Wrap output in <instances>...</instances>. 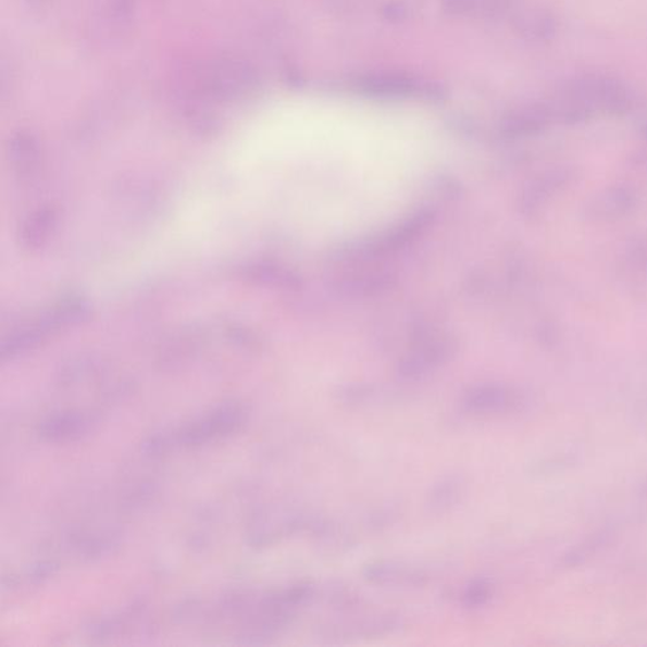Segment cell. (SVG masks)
Listing matches in <instances>:
<instances>
[{
  "label": "cell",
  "instance_id": "3",
  "mask_svg": "<svg viewBox=\"0 0 647 647\" xmlns=\"http://www.w3.org/2000/svg\"><path fill=\"white\" fill-rule=\"evenodd\" d=\"M403 625L400 615L394 613H381L348 623L327 625L321 631L325 638H338V640H361V638H378L393 635Z\"/></svg>",
  "mask_w": 647,
  "mask_h": 647
},
{
  "label": "cell",
  "instance_id": "1",
  "mask_svg": "<svg viewBox=\"0 0 647 647\" xmlns=\"http://www.w3.org/2000/svg\"><path fill=\"white\" fill-rule=\"evenodd\" d=\"M521 401L510 388L482 385L468 389L462 399L465 414L477 418L510 415L519 411Z\"/></svg>",
  "mask_w": 647,
  "mask_h": 647
},
{
  "label": "cell",
  "instance_id": "5",
  "mask_svg": "<svg viewBox=\"0 0 647 647\" xmlns=\"http://www.w3.org/2000/svg\"><path fill=\"white\" fill-rule=\"evenodd\" d=\"M495 596V584L493 581L482 576L468 582L461 595V604L468 610H480L486 607Z\"/></svg>",
  "mask_w": 647,
  "mask_h": 647
},
{
  "label": "cell",
  "instance_id": "2",
  "mask_svg": "<svg viewBox=\"0 0 647 647\" xmlns=\"http://www.w3.org/2000/svg\"><path fill=\"white\" fill-rule=\"evenodd\" d=\"M363 578L374 586L423 588L431 582V575L423 568L402 561L374 560L363 568Z\"/></svg>",
  "mask_w": 647,
  "mask_h": 647
},
{
  "label": "cell",
  "instance_id": "4",
  "mask_svg": "<svg viewBox=\"0 0 647 647\" xmlns=\"http://www.w3.org/2000/svg\"><path fill=\"white\" fill-rule=\"evenodd\" d=\"M466 481L461 474L446 475L434 483L426 497L427 509L432 513L443 514L461 503L465 495Z\"/></svg>",
  "mask_w": 647,
  "mask_h": 647
}]
</instances>
